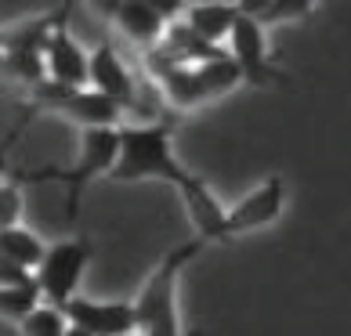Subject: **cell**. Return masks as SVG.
<instances>
[{
    "mask_svg": "<svg viewBox=\"0 0 351 336\" xmlns=\"http://www.w3.org/2000/svg\"><path fill=\"white\" fill-rule=\"evenodd\" d=\"M171 123H123L120 127V159H116L109 181L116 185H138V181H163L174 192L189 188L196 174L174 156Z\"/></svg>",
    "mask_w": 351,
    "mask_h": 336,
    "instance_id": "obj_1",
    "label": "cell"
},
{
    "mask_svg": "<svg viewBox=\"0 0 351 336\" xmlns=\"http://www.w3.org/2000/svg\"><path fill=\"white\" fill-rule=\"evenodd\" d=\"M206 250L203 239H185L174 250H167L160 257V264L149 271L145 286L134 296V315H138V336H185V322H181V275L192 257H199Z\"/></svg>",
    "mask_w": 351,
    "mask_h": 336,
    "instance_id": "obj_2",
    "label": "cell"
},
{
    "mask_svg": "<svg viewBox=\"0 0 351 336\" xmlns=\"http://www.w3.org/2000/svg\"><path fill=\"white\" fill-rule=\"evenodd\" d=\"M120 159V127H87L80 131V156L73 166H44V170L19 174V181H62L66 185V221L80 217L84 188L95 177H109Z\"/></svg>",
    "mask_w": 351,
    "mask_h": 336,
    "instance_id": "obj_3",
    "label": "cell"
},
{
    "mask_svg": "<svg viewBox=\"0 0 351 336\" xmlns=\"http://www.w3.org/2000/svg\"><path fill=\"white\" fill-rule=\"evenodd\" d=\"M36 112H62L69 116V120H76L87 131V127H123L120 120L127 116V109L120 105V101H112L106 94H98V90L90 87H62L55 80H44L36 83L29 90V109H25V116Z\"/></svg>",
    "mask_w": 351,
    "mask_h": 336,
    "instance_id": "obj_4",
    "label": "cell"
},
{
    "mask_svg": "<svg viewBox=\"0 0 351 336\" xmlns=\"http://www.w3.org/2000/svg\"><path fill=\"white\" fill-rule=\"evenodd\" d=\"M90 257H95L90 242L76 239V235L73 239H58L55 246H47L40 268L33 271L44 304H51V307L62 311L73 296H80V282H84V271L90 264Z\"/></svg>",
    "mask_w": 351,
    "mask_h": 336,
    "instance_id": "obj_5",
    "label": "cell"
},
{
    "mask_svg": "<svg viewBox=\"0 0 351 336\" xmlns=\"http://www.w3.org/2000/svg\"><path fill=\"white\" fill-rule=\"evenodd\" d=\"M282 210H286V181H282V174H268L261 185H254L239 203L228 206L225 242L254 235V231H261V228H271L282 217Z\"/></svg>",
    "mask_w": 351,
    "mask_h": 336,
    "instance_id": "obj_6",
    "label": "cell"
},
{
    "mask_svg": "<svg viewBox=\"0 0 351 336\" xmlns=\"http://www.w3.org/2000/svg\"><path fill=\"white\" fill-rule=\"evenodd\" d=\"M228 55L243 66V76L250 87H279V83H290V76L282 69L271 66V55H268V29L261 22H254L250 15L239 11V22L228 36Z\"/></svg>",
    "mask_w": 351,
    "mask_h": 336,
    "instance_id": "obj_7",
    "label": "cell"
},
{
    "mask_svg": "<svg viewBox=\"0 0 351 336\" xmlns=\"http://www.w3.org/2000/svg\"><path fill=\"white\" fill-rule=\"evenodd\" d=\"M73 329H84L90 336H134L138 315L134 300H95V296H73L62 307Z\"/></svg>",
    "mask_w": 351,
    "mask_h": 336,
    "instance_id": "obj_8",
    "label": "cell"
},
{
    "mask_svg": "<svg viewBox=\"0 0 351 336\" xmlns=\"http://www.w3.org/2000/svg\"><path fill=\"white\" fill-rule=\"evenodd\" d=\"M87 87L98 90V94H106V98H112V101H120L127 112H134V105H138V83H134L131 69H127V62L116 55V47L109 40H101L95 51H90Z\"/></svg>",
    "mask_w": 351,
    "mask_h": 336,
    "instance_id": "obj_9",
    "label": "cell"
},
{
    "mask_svg": "<svg viewBox=\"0 0 351 336\" xmlns=\"http://www.w3.org/2000/svg\"><path fill=\"white\" fill-rule=\"evenodd\" d=\"M106 15L112 18V25H116V29H120L134 47H141V55H149V51L160 47L163 36H167V25H171V22L160 15V11H156V4H149V0L106 4Z\"/></svg>",
    "mask_w": 351,
    "mask_h": 336,
    "instance_id": "obj_10",
    "label": "cell"
},
{
    "mask_svg": "<svg viewBox=\"0 0 351 336\" xmlns=\"http://www.w3.org/2000/svg\"><path fill=\"white\" fill-rule=\"evenodd\" d=\"M44 69H47V80H55L62 87H87V76H90V51H84L80 44L69 36V25L62 22L47 40L44 51Z\"/></svg>",
    "mask_w": 351,
    "mask_h": 336,
    "instance_id": "obj_11",
    "label": "cell"
},
{
    "mask_svg": "<svg viewBox=\"0 0 351 336\" xmlns=\"http://www.w3.org/2000/svg\"><path fill=\"white\" fill-rule=\"evenodd\" d=\"M181 22H185L199 40H206L210 47H221V44H228V36L239 22V4H189Z\"/></svg>",
    "mask_w": 351,
    "mask_h": 336,
    "instance_id": "obj_12",
    "label": "cell"
},
{
    "mask_svg": "<svg viewBox=\"0 0 351 336\" xmlns=\"http://www.w3.org/2000/svg\"><path fill=\"white\" fill-rule=\"evenodd\" d=\"M192 69H196V76H199V87H203L206 101H210V98H221V94H228V90H236L239 83H246L243 66L228 55V51H225V55H217V58L199 62V66H192Z\"/></svg>",
    "mask_w": 351,
    "mask_h": 336,
    "instance_id": "obj_13",
    "label": "cell"
},
{
    "mask_svg": "<svg viewBox=\"0 0 351 336\" xmlns=\"http://www.w3.org/2000/svg\"><path fill=\"white\" fill-rule=\"evenodd\" d=\"M239 11L268 29V25H279V22L308 18L311 11H315V4H311V0H246V4H239Z\"/></svg>",
    "mask_w": 351,
    "mask_h": 336,
    "instance_id": "obj_14",
    "label": "cell"
},
{
    "mask_svg": "<svg viewBox=\"0 0 351 336\" xmlns=\"http://www.w3.org/2000/svg\"><path fill=\"white\" fill-rule=\"evenodd\" d=\"M0 253H4L8 261H15L19 268H25V271H36L40 261H44V253H47V246L33 235L29 228L19 224V228L0 231Z\"/></svg>",
    "mask_w": 351,
    "mask_h": 336,
    "instance_id": "obj_15",
    "label": "cell"
},
{
    "mask_svg": "<svg viewBox=\"0 0 351 336\" xmlns=\"http://www.w3.org/2000/svg\"><path fill=\"white\" fill-rule=\"evenodd\" d=\"M19 329H22V336H69V318L58 307L40 304L33 315H25L19 322Z\"/></svg>",
    "mask_w": 351,
    "mask_h": 336,
    "instance_id": "obj_16",
    "label": "cell"
},
{
    "mask_svg": "<svg viewBox=\"0 0 351 336\" xmlns=\"http://www.w3.org/2000/svg\"><path fill=\"white\" fill-rule=\"evenodd\" d=\"M40 307V289L36 286H19V289H0V318L22 322Z\"/></svg>",
    "mask_w": 351,
    "mask_h": 336,
    "instance_id": "obj_17",
    "label": "cell"
},
{
    "mask_svg": "<svg viewBox=\"0 0 351 336\" xmlns=\"http://www.w3.org/2000/svg\"><path fill=\"white\" fill-rule=\"evenodd\" d=\"M22 221V181L19 174H8L0 181V231L19 228Z\"/></svg>",
    "mask_w": 351,
    "mask_h": 336,
    "instance_id": "obj_18",
    "label": "cell"
},
{
    "mask_svg": "<svg viewBox=\"0 0 351 336\" xmlns=\"http://www.w3.org/2000/svg\"><path fill=\"white\" fill-rule=\"evenodd\" d=\"M25 123H29V116H22V120H19V127H15V131H11L4 141H0V181H4L8 177V145H11V141H15L22 131H25Z\"/></svg>",
    "mask_w": 351,
    "mask_h": 336,
    "instance_id": "obj_19",
    "label": "cell"
},
{
    "mask_svg": "<svg viewBox=\"0 0 351 336\" xmlns=\"http://www.w3.org/2000/svg\"><path fill=\"white\" fill-rule=\"evenodd\" d=\"M69 336H90V333H84V329H73V326H69Z\"/></svg>",
    "mask_w": 351,
    "mask_h": 336,
    "instance_id": "obj_20",
    "label": "cell"
},
{
    "mask_svg": "<svg viewBox=\"0 0 351 336\" xmlns=\"http://www.w3.org/2000/svg\"><path fill=\"white\" fill-rule=\"evenodd\" d=\"M134 336H138V333H134Z\"/></svg>",
    "mask_w": 351,
    "mask_h": 336,
    "instance_id": "obj_21",
    "label": "cell"
}]
</instances>
